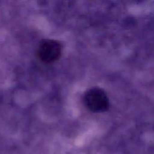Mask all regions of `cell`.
<instances>
[{"label": "cell", "mask_w": 154, "mask_h": 154, "mask_svg": "<svg viewBox=\"0 0 154 154\" xmlns=\"http://www.w3.org/2000/svg\"><path fill=\"white\" fill-rule=\"evenodd\" d=\"M84 102L87 108L94 112H104L109 108V100L106 93L97 87L91 88L86 91Z\"/></svg>", "instance_id": "1"}, {"label": "cell", "mask_w": 154, "mask_h": 154, "mask_svg": "<svg viewBox=\"0 0 154 154\" xmlns=\"http://www.w3.org/2000/svg\"><path fill=\"white\" fill-rule=\"evenodd\" d=\"M62 45L58 41L46 39L42 41L38 49L40 60L46 63H51L58 60L62 54Z\"/></svg>", "instance_id": "2"}]
</instances>
